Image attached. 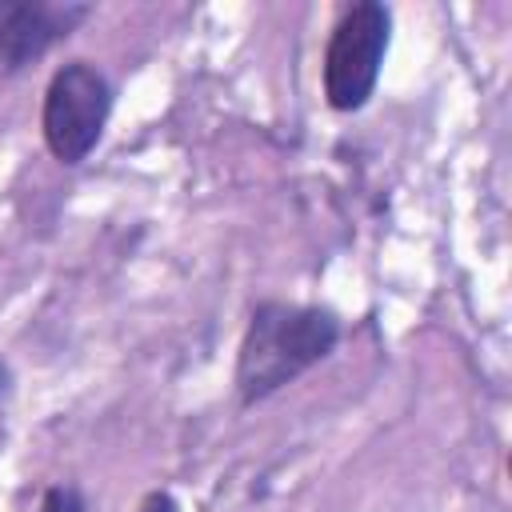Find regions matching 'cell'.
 <instances>
[{
	"label": "cell",
	"mask_w": 512,
	"mask_h": 512,
	"mask_svg": "<svg viewBox=\"0 0 512 512\" xmlns=\"http://www.w3.org/2000/svg\"><path fill=\"white\" fill-rule=\"evenodd\" d=\"M340 340V324L324 308L304 304H260L248 320L236 360V392L240 404H256L320 364Z\"/></svg>",
	"instance_id": "1"
},
{
	"label": "cell",
	"mask_w": 512,
	"mask_h": 512,
	"mask_svg": "<svg viewBox=\"0 0 512 512\" xmlns=\"http://www.w3.org/2000/svg\"><path fill=\"white\" fill-rule=\"evenodd\" d=\"M40 512H84V496L76 488H68V484H56V488L44 492Z\"/></svg>",
	"instance_id": "5"
},
{
	"label": "cell",
	"mask_w": 512,
	"mask_h": 512,
	"mask_svg": "<svg viewBox=\"0 0 512 512\" xmlns=\"http://www.w3.org/2000/svg\"><path fill=\"white\" fill-rule=\"evenodd\" d=\"M112 112V84L108 76L88 64V60H68L64 68L52 72L48 92H44V112H40V128H44V144L60 164H80Z\"/></svg>",
	"instance_id": "2"
},
{
	"label": "cell",
	"mask_w": 512,
	"mask_h": 512,
	"mask_svg": "<svg viewBox=\"0 0 512 512\" xmlns=\"http://www.w3.org/2000/svg\"><path fill=\"white\" fill-rule=\"evenodd\" d=\"M392 12L380 0L352 4L328 36L324 48V96L336 112H356L376 88L384 52H388Z\"/></svg>",
	"instance_id": "3"
},
{
	"label": "cell",
	"mask_w": 512,
	"mask_h": 512,
	"mask_svg": "<svg viewBox=\"0 0 512 512\" xmlns=\"http://www.w3.org/2000/svg\"><path fill=\"white\" fill-rule=\"evenodd\" d=\"M88 16L84 4L48 0H0V64L24 68L40 60L56 40H64Z\"/></svg>",
	"instance_id": "4"
},
{
	"label": "cell",
	"mask_w": 512,
	"mask_h": 512,
	"mask_svg": "<svg viewBox=\"0 0 512 512\" xmlns=\"http://www.w3.org/2000/svg\"><path fill=\"white\" fill-rule=\"evenodd\" d=\"M4 388H8V368L0 364V396H4Z\"/></svg>",
	"instance_id": "7"
},
{
	"label": "cell",
	"mask_w": 512,
	"mask_h": 512,
	"mask_svg": "<svg viewBox=\"0 0 512 512\" xmlns=\"http://www.w3.org/2000/svg\"><path fill=\"white\" fill-rule=\"evenodd\" d=\"M140 512H176V504H172V496H164V492H152L148 500H144V508Z\"/></svg>",
	"instance_id": "6"
}]
</instances>
